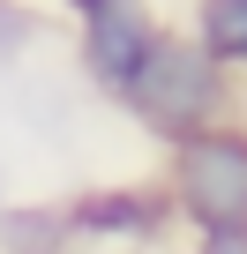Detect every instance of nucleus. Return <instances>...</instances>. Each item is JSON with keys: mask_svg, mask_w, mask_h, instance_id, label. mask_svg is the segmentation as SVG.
Instances as JSON below:
<instances>
[{"mask_svg": "<svg viewBox=\"0 0 247 254\" xmlns=\"http://www.w3.org/2000/svg\"><path fill=\"white\" fill-rule=\"evenodd\" d=\"M120 112H128L150 142H180V135H195V127H210V120H225L240 97H232V75L187 38V30H172L165 23V38L150 45V60L135 67V82L112 97Z\"/></svg>", "mask_w": 247, "mask_h": 254, "instance_id": "nucleus-1", "label": "nucleus"}, {"mask_svg": "<svg viewBox=\"0 0 247 254\" xmlns=\"http://www.w3.org/2000/svg\"><path fill=\"white\" fill-rule=\"evenodd\" d=\"M165 202L187 232H247V120L225 112L195 135L165 142Z\"/></svg>", "mask_w": 247, "mask_h": 254, "instance_id": "nucleus-2", "label": "nucleus"}, {"mask_svg": "<svg viewBox=\"0 0 247 254\" xmlns=\"http://www.w3.org/2000/svg\"><path fill=\"white\" fill-rule=\"evenodd\" d=\"M75 23V60H82V82L97 97H120L135 82V67L150 60V45L165 38V8L158 0H90Z\"/></svg>", "mask_w": 247, "mask_h": 254, "instance_id": "nucleus-3", "label": "nucleus"}, {"mask_svg": "<svg viewBox=\"0 0 247 254\" xmlns=\"http://www.w3.org/2000/svg\"><path fill=\"white\" fill-rule=\"evenodd\" d=\"M68 247H158L172 232V202L158 180H120V187H82L60 202Z\"/></svg>", "mask_w": 247, "mask_h": 254, "instance_id": "nucleus-4", "label": "nucleus"}, {"mask_svg": "<svg viewBox=\"0 0 247 254\" xmlns=\"http://www.w3.org/2000/svg\"><path fill=\"white\" fill-rule=\"evenodd\" d=\"M187 38L225 75H247V0H187Z\"/></svg>", "mask_w": 247, "mask_h": 254, "instance_id": "nucleus-5", "label": "nucleus"}, {"mask_svg": "<svg viewBox=\"0 0 247 254\" xmlns=\"http://www.w3.org/2000/svg\"><path fill=\"white\" fill-rule=\"evenodd\" d=\"M0 254H75L60 202H0Z\"/></svg>", "mask_w": 247, "mask_h": 254, "instance_id": "nucleus-6", "label": "nucleus"}, {"mask_svg": "<svg viewBox=\"0 0 247 254\" xmlns=\"http://www.w3.org/2000/svg\"><path fill=\"white\" fill-rule=\"evenodd\" d=\"M45 38H53L45 8H30V0H0V75H23Z\"/></svg>", "mask_w": 247, "mask_h": 254, "instance_id": "nucleus-7", "label": "nucleus"}, {"mask_svg": "<svg viewBox=\"0 0 247 254\" xmlns=\"http://www.w3.org/2000/svg\"><path fill=\"white\" fill-rule=\"evenodd\" d=\"M195 254H247V232H195Z\"/></svg>", "mask_w": 247, "mask_h": 254, "instance_id": "nucleus-8", "label": "nucleus"}, {"mask_svg": "<svg viewBox=\"0 0 247 254\" xmlns=\"http://www.w3.org/2000/svg\"><path fill=\"white\" fill-rule=\"evenodd\" d=\"M53 8H60V15H82V8H90V0H53Z\"/></svg>", "mask_w": 247, "mask_h": 254, "instance_id": "nucleus-9", "label": "nucleus"}, {"mask_svg": "<svg viewBox=\"0 0 247 254\" xmlns=\"http://www.w3.org/2000/svg\"><path fill=\"white\" fill-rule=\"evenodd\" d=\"M0 202H8V165H0Z\"/></svg>", "mask_w": 247, "mask_h": 254, "instance_id": "nucleus-10", "label": "nucleus"}]
</instances>
